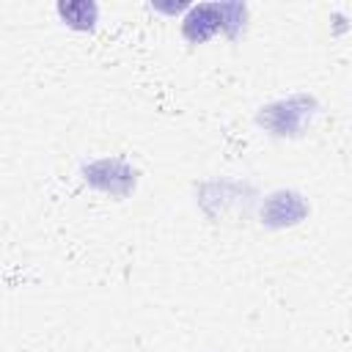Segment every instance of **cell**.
<instances>
[{"label": "cell", "mask_w": 352, "mask_h": 352, "mask_svg": "<svg viewBox=\"0 0 352 352\" xmlns=\"http://www.w3.org/2000/svg\"><path fill=\"white\" fill-rule=\"evenodd\" d=\"M217 28H223V6H195L184 16V36L190 41H206Z\"/></svg>", "instance_id": "obj_1"}, {"label": "cell", "mask_w": 352, "mask_h": 352, "mask_svg": "<svg viewBox=\"0 0 352 352\" xmlns=\"http://www.w3.org/2000/svg\"><path fill=\"white\" fill-rule=\"evenodd\" d=\"M58 14L77 30H88L96 22V6L85 0H72V3H58Z\"/></svg>", "instance_id": "obj_2"}]
</instances>
